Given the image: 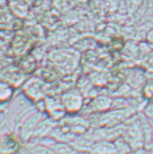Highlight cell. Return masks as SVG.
<instances>
[{
	"label": "cell",
	"instance_id": "cell-1",
	"mask_svg": "<svg viewBox=\"0 0 153 154\" xmlns=\"http://www.w3.org/2000/svg\"><path fill=\"white\" fill-rule=\"evenodd\" d=\"M41 121L42 114L40 112H37L36 114L35 113L26 121H24L20 132L22 140H27L32 135H34Z\"/></svg>",
	"mask_w": 153,
	"mask_h": 154
},
{
	"label": "cell",
	"instance_id": "cell-2",
	"mask_svg": "<svg viewBox=\"0 0 153 154\" xmlns=\"http://www.w3.org/2000/svg\"><path fill=\"white\" fill-rule=\"evenodd\" d=\"M62 103L64 109L70 113L76 112L82 106V97L75 92H70L64 95Z\"/></svg>",
	"mask_w": 153,
	"mask_h": 154
},
{
	"label": "cell",
	"instance_id": "cell-3",
	"mask_svg": "<svg viewBox=\"0 0 153 154\" xmlns=\"http://www.w3.org/2000/svg\"><path fill=\"white\" fill-rule=\"evenodd\" d=\"M13 88L10 84L2 82L1 85V101L2 103L8 102L11 99L13 96Z\"/></svg>",
	"mask_w": 153,
	"mask_h": 154
},
{
	"label": "cell",
	"instance_id": "cell-4",
	"mask_svg": "<svg viewBox=\"0 0 153 154\" xmlns=\"http://www.w3.org/2000/svg\"><path fill=\"white\" fill-rule=\"evenodd\" d=\"M145 114L147 118L153 120V101H151L147 104L145 109Z\"/></svg>",
	"mask_w": 153,
	"mask_h": 154
},
{
	"label": "cell",
	"instance_id": "cell-5",
	"mask_svg": "<svg viewBox=\"0 0 153 154\" xmlns=\"http://www.w3.org/2000/svg\"><path fill=\"white\" fill-rule=\"evenodd\" d=\"M146 41H147V44L151 49H153V28H152L147 34L146 36Z\"/></svg>",
	"mask_w": 153,
	"mask_h": 154
},
{
	"label": "cell",
	"instance_id": "cell-6",
	"mask_svg": "<svg viewBox=\"0 0 153 154\" xmlns=\"http://www.w3.org/2000/svg\"><path fill=\"white\" fill-rule=\"evenodd\" d=\"M145 94L147 97L149 98H152L153 97V85L149 84L148 85L145 87Z\"/></svg>",
	"mask_w": 153,
	"mask_h": 154
},
{
	"label": "cell",
	"instance_id": "cell-7",
	"mask_svg": "<svg viewBox=\"0 0 153 154\" xmlns=\"http://www.w3.org/2000/svg\"><path fill=\"white\" fill-rule=\"evenodd\" d=\"M147 10L153 13V0H147Z\"/></svg>",
	"mask_w": 153,
	"mask_h": 154
},
{
	"label": "cell",
	"instance_id": "cell-8",
	"mask_svg": "<svg viewBox=\"0 0 153 154\" xmlns=\"http://www.w3.org/2000/svg\"><path fill=\"white\" fill-rule=\"evenodd\" d=\"M75 1L78 2H81V3H85L87 2L90 1V0H75Z\"/></svg>",
	"mask_w": 153,
	"mask_h": 154
}]
</instances>
